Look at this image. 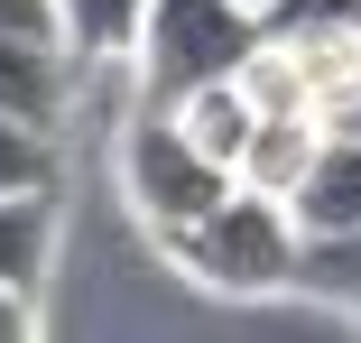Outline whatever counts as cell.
Returning <instances> with one entry per match:
<instances>
[{
	"label": "cell",
	"mask_w": 361,
	"mask_h": 343,
	"mask_svg": "<svg viewBox=\"0 0 361 343\" xmlns=\"http://www.w3.org/2000/svg\"><path fill=\"white\" fill-rule=\"evenodd\" d=\"M250 10H269V0H250Z\"/></svg>",
	"instance_id": "obj_12"
},
{
	"label": "cell",
	"mask_w": 361,
	"mask_h": 343,
	"mask_svg": "<svg viewBox=\"0 0 361 343\" xmlns=\"http://www.w3.org/2000/svg\"><path fill=\"white\" fill-rule=\"evenodd\" d=\"M47 260H56V195H0V288L37 297Z\"/></svg>",
	"instance_id": "obj_7"
},
{
	"label": "cell",
	"mask_w": 361,
	"mask_h": 343,
	"mask_svg": "<svg viewBox=\"0 0 361 343\" xmlns=\"http://www.w3.org/2000/svg\"><path fill=\"white\" fill-rule=\"evenodd\" d=\"M269 37H361V0H269Z\"/></svg>",
	"instance_id": "obj_9"
},
{
	"label": "cell",
	"mask_w": 361,
	"mask_h": 343,
	"mask_svg": "<svg viewBox=\"0 0 361 343\" xmlns=\"http://www.w3.org/2000/svg\"><path fill=\"white\" fill-rule=\"evenodd\" d=\"M287 214L306 223V251L361 241V130H334L315 149V167L287 186Z\"/></svg>",
	"instance_id": "obj_4"
},
{
	"label": "cell",
	"mask_w": 361,
	"mask_h": 343,
	"mask_svg": "<svg viewBox=\"0 0 361 343\" xmlns=\"http://www.w3.org/2000/svg\"><path fill=\"white\" fill-rule=\"evenodd\" d=\"M269 47L250 0H149V28H139V102L149 112H185L195 93L250 75V56Z\"/></svg>",
	"instance_id": "obj_2"
},
{
	"label": "cell",
	"mask_w": 361,
	"mask_h": 343,
	"mask_svg": "<svg viewBox=\"0 0 361 343\" xmlns=\"http://www.w3.org/2000/svg\"><path fill=\"white\" fill-rule=\"evenodd\" d=\"M0 37H65L56 0H0Z\"/></svg>",
	"instance_id": "obj_10"
},
{
	"label": "cell",
	"mask_w": 361,
	"mask_h": 343,
	"mask_svg": "<svg viewBox=\"0 0 361 343\" xmlns=\"http://www.w3.org/2000/svg\"><path fill=\"white\" fill-rule=\"evenodd\" d=\"M167 260L213 297H278V288H306V223L287 214V195L232 186L195 232L167 241Z\"/></svg>",
	"instance_id": "obj_1"
},
{
	"label": "cell",
	"mask_w": 361,
	"mask_h": 343,
	"mask_svg": "<svg viewBox=\"0 0 361 343\" xmlns=\"http://www.w3.org/2000/svg\"><path fill=\"white\" fill-rule=\"evenodd\" d=\"M232 186H241V176L213 158L176 112H149V102H139V112L121 121V195H130L139 232H149L158 251H167L176 232H195Z\"/></svg>",
	"instance_id": "obj_3"
},
{
	"label": "cell",
	"mask_w": 361,
	"mask_h": 343,
	"mask_svg": "<svg viewBox=\"0 0 361 343\" xmlns=\"http://www.w3.org/2000/svg\"><path fill=\"white\" fill-rule=\"evenodd\" d=\"M75 47L65 37H0V112L28 130H65L75 112Z\"/></svg>",
	"instance_id": "obj_5"
},
{
	"label": "cell",
	"mask_w": 361,
	"mask_h": 343,
	"mask_svg": "<svg viewBox=\"0 0 361 343\" xmlns=\"http://www.w3.org/2000/svg\"><path fill=\"white\" fill-rule=\"evenodd\" d=\"M56 28L75 47V65H130L139 56V28H149V0H56Z\"/></svg>",
	"instance_id": "obj_6"
},
{
	"label": "cell",
	"mask_w": 361,
	"mask_h": 343,
	"mask_svg": "<svg viewBox=\"0 0 361 343\" xmlns=\"http://www.w3.org/2000/svg\"><path fill=\"white\" fill-rule=\"evenodd\" d=\"M56 176H65L56 130H28L0 112V195H56Z\"/></svg>",
	"instance_id": "obj_8"
},
{
	"label": "cell",
	"mask_w": 361,
	"mask_h": 343,
	"mask_svg": "<svg viewBox=\"0 0 361 343\" xmlns=\"http://www.w3.org/2000/svg\"><path fill=\"white\" fill-rule=\"evenodd\" d=\"M0 343H37V306H28V288H0Z\"/></svg>",
	"instance_id": "obj_11"
}]
</instances>
